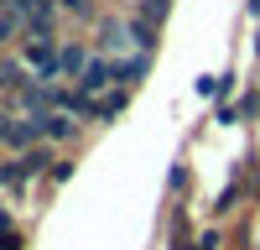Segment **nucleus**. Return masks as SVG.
Here are the masks:
<instances>
[{
  "label": "nucleus",
  "mask_w": 260,
  "mask_h": 250,
  "mask_svg": "<svg viewBox=\"0 0 260 250\" xmlns=\"http://www.w3.org/2000/svg\"><path fill=\"white\" fill-rule=\"evenodd\" d=\"M73 136H78V120H73V115H62V110H57V115L47 120V146H68Z\"/></svg>",
  "instance_id": "39448f33"
},
{
  "label": "nucleus",
  "mask_w": 260,
  "mask_h": 250,
  "mask_svg": "<svg viewBox=\"0 0 260 250\" xmlns=\"http://www.w3.org/2000/svg\"><path fill=\"white\" fill-rule=\"evenodd\" d=\"M219 245H224V235H219V229H203V235L192 240V250H219Z\"/></svg>",
  "instance_id": "ddd939ff"
},
{
  "label": "nucleus",
  "mask_w": 260,
  "mask_h": 250,
  "mask_svg": "<svg viewBox=\"0 0 260 250\" xmlns=\"http://www.w3.org/2000/svg\"><path fill=\"white\" fill-rule=\"evenodd\" d=\"M0 250H26V235H21V229H11V235H0Z\"/></svg>",
  "instance_id": "4468645a"
},
{
  "label": "nucleus",
  "mask_w": 260,
  "mask_h": 250,
  "mask_svg": "<svg viewBox=\"0 0 260 250\" xmlns=\"http://www.w3.org/2000/svg\"><path fill=\"white\" fill-rule=\"evenodd\" d=\"M234 198H240V182H229L224 193H219V203H213V214H229V208H234Z\"/></svg>",
  "instance_id": "f8f14e48"
},
{
  "label": "nucleus",
  "mask_w": 260,
  "mask_h": 250,
  "mask_svg": "<svg viewBox=\"0 0 260 250\" xmlns=\"http://www.w3.org/2000/svg\"><path fill=\"white\" fill-rule=\"evenodd\" d=\"M125 37H130V26H115V21H104V26H99V47L110 52V47H120Z\"/></svg>",
  "instance_id": "6e6552de"
},
{
  "label": "nucleus",
  "mask_w": 260,
  "mask_h": 250,
  "mask_svg": "<svg viewBox=\"0 0 260 250\" xmlns=\"http://www.w3.org/2000/svg\"><path fill=\"white\" fill-rule=\"evenodd\" d=\"M172 11V0H141V16L146 21H156V26H161V16Z\"/></svg>",
  "instance_id": "9d476101"
},
{
  "label": "nucleus",
  "mask_w": 260,
  "mask_h": 250,
  "mask_svg": "<svg viewBox=\"0 0 260 250\" xmlns=\"http://www.w3.org/2000/svg\"><path fill=\"white\" fill-rule=\"evenodd\" d=\"M26 83H31V78H26V63H0V89H6V94H11V89L21 94Z\"/></svg>",
  "instance_id": "0eeeda50"
},
{
  "label": "nucleus",
  "mask_w": 260,
  "mask_h": 250,
  "mask_svg": "<svg viewBox=\"0 0 260 250\" xmlns=\"http://www.w3.org/2000/svg\"><path fill=\"white\" fill-rule=\"evenodd\" d=\"M125 104H130V89H110L104 99H94V120L99 125H115V115L125 110Z\"/></svg>",
  "instance_id": "20e7f679"
},
{
  "label": "nucleus",
  "mask_w": 260,
  "mask_h": 250,
  "mask_svg": "<svg viewBox=\"0 0 260 250\" xmlns=\"http://www.w3.org/2000/svg\"><path fill=\"white\" fill-rule=\"evenodd\" d=\"M89 63H94V57H89V47H83V42H62V47H57V73H62V78L78 83Z\"/></svg>",
  "instance_id": "f257e3e1"
},
{
  "label": "nucleus",
  "mask_w": 260,
  "mask_h": 250,
  "mask_svg": "<svg viewBox=\"0 0 260 250\" xmlns=\"http://www.w3.org/2000/svg\"><path fill=\"white\" fill-rule=\"evenodd\" d=\"M57 11H68V16H89V0H57Z\"/></svg>",
  "instance_id": "2eb2a0df"
},
{
  "label": "nucleus",
  "mask_w": 260,
  "mask_h": 250,
  "mask_svg": "<svg viewBox=\"0 0 260 250\" xmlns=\"http://www.w3.org/2000/svg\"><path fill=\"white\" fill-rule=\"evenodd\" d=\"M167 188H172V193H187V188H192V172H187L182 162L172 167V177H167Z\"/></svg>",
  "instance_id": "1a4fd4ad"
},
{
  "label": "nucleus",
  "mask_w": 260,
  "mask_h": 250,
  "mask_svg": "<svg viewBox=\"0 0 260 250\" xmlns=\"http://www.w3.org/2000/svg\"><path fill=\"white\" fill-rule=\"evenodd\" d=\"M21 167H26L31 177H47L52 167H57V146H47V141H42V146H31V151H21Z\"/></svg>",
  "instance_id": "7ed1b4c3"
},
{
  "label": "nucleus",
  "mask_w": 260,
  "mask_h": 250,
  "mask_svg": "<svg viewBox=\"0 0 260 250\" xmlns=\"http://www.w3.org/2000/svg\"><path fill=\"white\" fill-rule=\"evenodd\" d=\"M130 42H136V52H156V21L136 16L130 21Z\"/></svg>",
  "instance_id": "423d86ee"
},
{
  "label": "nucleus",
  "mask_w": 260,
  "mask_h": 250,
  "mask_svg": "<svg viewBox=\"0 0 260 250\" xmlns=\"http://www.w3.org/2000/svg\"><path fill=\"white\" fill-rule=\"evenodd\" d=\"M240 110H245V115H260V94H255V89H250V94L240 99Z\"/></svg>",
  "instance_id": "f3484780"
},
{
  "label": "nucleus",
  "mask_w": 260,
  "mask_h": 250,
  "mask_svg": "<svg viewBox=\"0 0 260 250\" xmlns=\"http://www.w3.org/2000/svg\"><path fill=\"white\" fill-rule=\"evenodd\" d=\"M68 177H73V162H68V157H57V167H52V172H47V182H52V188H62V182H68Z\"/></svg>",
  "instance_id": "9b49d317"
},
{
  "label": "nucleus",
  "mask_w": 260,
  "mask_h": 250,
  "mask_svg": "<svg viewBox=\"0 0 260 250\" xmlns=\"http://www.w3.org/2000/svg\"><path fill=\"white\" fill-rule=\"evenodd\" d=\"M115 63V83L120 89H130V83H141L151 73V52H136V57H110Z\"/></svg>",
  "instance_id": "f03ea898"
},
{
  "label": "nucleus",
  "mask_w": 260,
  "mask_h": 250,
  "mask_svg": "<svg viewBox=\"0 0 260 250\" xmlns=\"http://www.w3.org/2000/svg\"><path fill=\"white\" fill-rule=\"evenodd\" d=\"M229 94H234V73H219V104H229Z\"/></svg>",
  "instance_id": "dca6fc26"
}]
</instances>
